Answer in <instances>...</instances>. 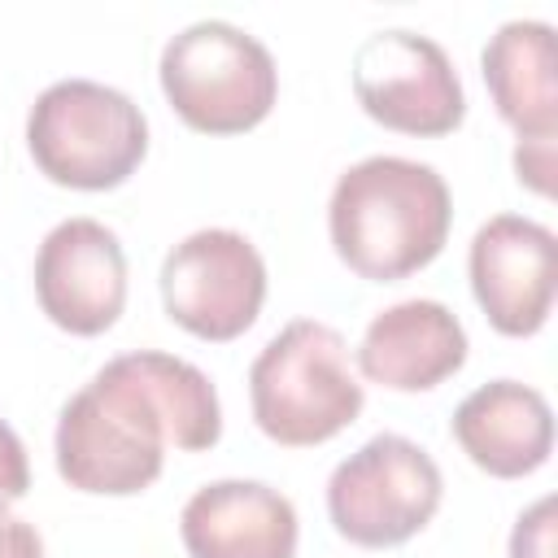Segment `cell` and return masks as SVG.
<instances>
[{"mask_svg": "<svg viewBox=\"0 0 558 558\" xmlns=\"http://www.w3.org/2000/svg\"><path fill=\"white\" fill-rule=\"evenodd\" d=\"M353 96L366 118L401 135H449L466 118L449 52L414 31H379L353 52Z\"/></svg>", "mask_w": 558, "mask_h": 558, "instance_id": "52a82bcc", "label": "cell"}, {"mask_svg": "<svg viewBox=\"0 0 558 558\" xmlns=\"http://www.w3.org/2000/svg\"><path fill=\"white\" fill-rule=\"evenodd\" d=\"M39 310L70 336H100L126 305V253L96 218L57 222L35 257Z\"/></svg>", "mask_w": 558, "mask_h": 558, "instance_id": "9c48e42d", "label": "cell"}, {"mask_svg": "<svg viewBox=\"0 0 558 558\" xmlns=\"http://www.w3.org/2000/svg\"><path fill=\"white\" fill-rule=\"evenodd\" d=\"M187 558H296L292 501L257 480H214L179 514Z\"/></svg>", "mask_w": 558, "mask_h": 558, "instance_id": "8fae6325", "label": "cell"}, {"mask_svg": "<svg viewBox=\"0 0 558 558\" xmlns=\"http://www.w3.org/2000/svg\"><path fill=\"white\" fill-rule=\"evenodd\" d=\"M31 488V462L26 449L17 440V432L0 418V510H9L13 501H22Z\"/></svg>", "mask_w": 558, "mask_h": 558, "instance_id": "2e32d148", "label": "cell"}, {"mask_svg": "<svg viewBox=\"0 0 558 558\" xmlns=\"http://www.w3.org/2000/svg\"><path fill=\"white\" fill-rule=\"evenodd\" d=\"M440 466L405 436H371L327 480L331 527L362 549H392L418 536L440 510Z\"/></svg>", "mask_w": 558, "mask_h": 558, "instance_id": "8992f818", "label": "cell"}, {"mask_svg": "<svg viewBox=\"0 0 558 558\" xmlns=\"http://www.w3.org/2000/svg\"><path fill=\"white\" fill-rule=\"evenodd\" d=\"M253 423L288 449H310L340 436L362 414V384L349 344L318 318L288 323L248 366Z\"/></svg>", "mask_w": 558, "mask_h": 558, "instance_id": "7a4b0ae2", "label": "cell"}, {"mask_svg": "<svg viewBox=\"0 0 558 558\" xmlns=\"http://www.w3.org/2000/svg\"><path fill=\"white\" fill-rule=\"evenodd\" d=\"M554 231L532 218L497 214L475 231L466 257L471 292L501 336H536L545 327L554 310Z\"/></svg>", "mask_w": 558, "mask_h": 558, "instance_id": "30bf717a", "label": "cell"}, {"mask_svg": "<svg viewBox=\"0 0 558 558\" xmlns=\"http://www.w3.org/2000/svg\"><path fill=\"white\" fill-rule=\"evenodd\" d=\"M105 366L148 405V414L166 432V445L187 449V453L218 445L222 410H218V392L205 371H196L192 362H183L174 353H157V349L122 353Z\"/></svg>", "mask_w": 558, "mask_h": 558, "instance_id": "9a60e30c", "label": "cell"}, {"mask_svg": "<svg viewBox=\"0 0 558 558\" xmlns=\"http://www.w3.org/2000/svg\"><path fill=\"white\" fill-rule=\"evenodd\" d=\"M514 170H519V183H527L532 192L549 196L554 192V144H519L514 148Z\"/></svg>", "mask_w": 558, "mask_h": 558, "instance_id": "ac0fdd59", "label": "cell"}, {"mask_svg": "<svg viewBox=\"0 0 558 558\" xmlns=\"http://www.w3.org/2000/svg\"><path fill=\"white\" fill-rule=\"evenodd\" d=\"M549 514L554 501H536L527 514H519V527L510 536V558H549V541H554Z\"/></svg>", "mask_w": 558, "mask_h": 558, "instance_id": "e0dca14e", "label": "cell"}, {"mask_svg": "<svg viewBox=\"0 0 558 558\" xmlns=\"http://www.w3.org/2000/svg\"><path fill=\"white\" fill-rule=\"evenodd\" d=\"M166 432L148 405L100 366L87 388H78L57 418V471L78 493L131 497L161 475Z\"/></svg>", "mask_w": 558, "mask_h": 558, "instance_id": "5b68a950", "label": "cell"}, {"mask_svg": "<svg viewBox=\"0 0 558 558\" xmlns=\"http://www.w3.org/2000/svg\"><path fill=\"white\" fill-rule=\"evenodd\" d=\"M26 148L44 179L74 192H109L140 170L148 122L126 92L96 78H61L31 105Z\"/></svg>", "mask_w": 558, "mask_h": 558, "instance_id": "3957f363", "label": "cell"}, {"mask_svg": "<svg viewBox=\"0 0 558 558\" xmlns=\"http://www.w3.org/2000/svg\"><path fill=\"white\" fill-rule=\"evenodd\" d=\"M266 301V262L248 235L209 227L179 240L161 262V305L170 323L201 340L244 336Z\"/></svg>", "mask_w": 558, "mask_h": 558, "instance_id": "ba28073f", "label": "cell"}, {"mask_svg": "<svg viewBox=\"0 0 558 558\" xmlns=\"http://www.w3.org/2000/svg\"><path fill=\"white\" fill-rule=\"evenodd\" d=\"M453 440L480 471L497 480H523L549 462L554 414L536 388L519 379H493L453 410Z\"/></svg>", "mask_w": 558, "mask_h": 558, "instance_id": "4fadbf2b", "label": "cell"}, {"mask_svg": "<svg viewBox=\"0 0 558 558\" xmlns=\"http://www.w3.org/2000/svg\"><path fill=\"white\" fill-rule=\"evenodd\" d=\"M466 362V331L440 301H401L379 310L357 344V366L392 392H427Z\"/></svg>", "mask_w": 558, "mask_h": 558, "instance_id": "7c38bea8", "label": "cell"}, {"mask_svg": "<svg viewBox=\"0 0 558 558\" xmlns=\"http://www.w3.org/2000/svg\"><path fill=\"white\" fill-rule=\"evenodd\" d=\"M0 558H44V541L35 523L0 510Z\"/></svg>", "mask_w": 558, "mask_h": 558, "instance_id": "d6986e66", "label": "cell"}, {"mask_svg": "<svg viewBox=\"0 0 558 558\" xmlns=\"http://www.w3.org/2000/svg\"><path fill=\"white\" fill-rule=\"evenodd\" d=\"M161 92L201 135L253 131L279 96L270 48L231 22H192L161 48Z\"/></svg>", "mask_w": 558, "mask_h": 558, "instance_id": "277c9868", "label": "cell"}, {"mask_svg": "<svg viewBox=\"0 0 558 558\" xmlns=\"http://www.w3.org/2000/svg\"><path fill=\"white\" fill-rule=\"evenodd\" d=\"M449 222L453 201L445 179L410 157H366L349 166L327 205L336 257L371 283H397L436 262Z\"/></svg>", "mask_w": 558, "mask_h": 558, "instance_id": "6da1fadb", "label": "cell"}, {"mask_svg": "<svg viewBox=\"0 0 558 558\" xmlns=\"http://www.w3.org/2000/svg\"><path fill=\"white\" fill-rule=\"evenodd\" d=\"M484 83L519 144H554L558 131V78H554V31L545 22H506L484 57Z\"/></svg>", "mask_w": 558, "mask_h": 558, "instance_id": "5bb4252c", "label": "cell"}]
</instances>
